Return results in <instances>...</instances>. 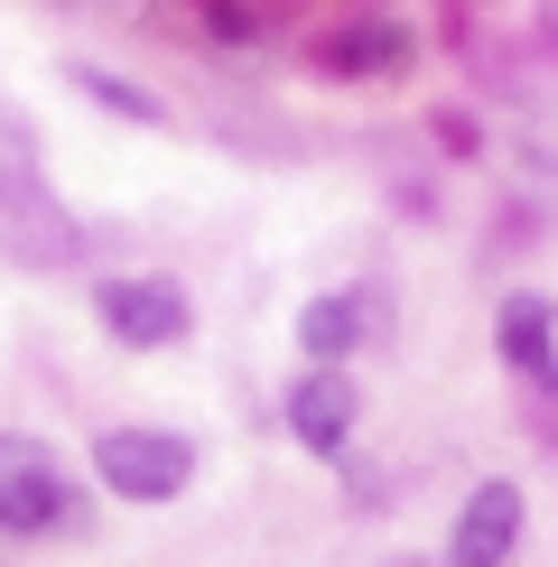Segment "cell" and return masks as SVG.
<instances>
[{
	"label": "cell",
	"mask_w": 558,
	"mask_h": 567,
	"mask_svg": "<svg viewBox=\"0 0 558 567\" xmlns=\"http://www.w3.org/2000/svg\"><path fill=\"white\" fill-rule=\"evenodd\" d=\"M84 93H93V103H112V112H131V122H158V103H149V93H131L122 75H93V65H84V75H75Z\"/></svg>",
	"instance_id": "cell-9"
},
{
	"label": "cell",
	"mask_w": 558,
	"mask_h": 567,
	"mask_svg": "<svg viewBox=\"0 0 558 567\" xmlns=\"http://www.w3.org/2000/svg\"><path fill=\"white\" fill-rule=\"evenodd\" d=\"M289 429L308 437L317 456H335L344 429H354V382H344V372H308V382L289 391Z\"/></svg>",
	"instance_id": "cell-7"
},
{
	"label": "cell",
	"mask_w": 558,
	"mask_h": 567,
	"mask_svg": "<svg viewBox=\"0 0 558 567\" xmlns=\"http://www.w3.org/2000/svg\"><path fill=\"white\" fill-rule=\"evenodd\" d=\"M93 475L122 493V503H168V493H186V475H196V446L168 437V429H112L93 446Z\"/></svg>",
	"instance_id": "cell-1"
},
{
	"label": "cell",
	"mask_w": 558,
	"mask_h": 567,
	"mask_svg": "<svg viewBox=\"0 0 558 567\" xmlns=\"http://www.w3.org/2000/svg\"><path fill=\"white\" fill-rule=\"evenodd\" d=\"M494 344H503V363L512 372H530V382H558V307L549 298H503V317H494Z\"/></svg>",
	"instance_id": "cell-5"
},
{
	"label": "cell",
	"mask_w": 558,
	"mask_h": 567,
	"mask_svg": "<svg viewBox=\"0 0 558 567\" xmlns=\"http://www.w3.org/2000/svg\"><path fill=\"white\" fill-rule=\"evenodd\" d=\"M512 539H521V493H512V484H475V493H465V512H456L447 558L456 567H503Z\"/></svg>",
	"instance_id": "cell-4"
},
{
	"label": "cell",
	"mask_w": 558,
	"mask_h": 567,
	"mask_svg": "<svg viewBox=\"0 0 558 567\" xmlns=\"http://www.w3.org/2000/svg\"><path fill=\"white\" fill-rule=\"evenodd\" d=\"M93 307H103V326L122 344H140V353H158V344H177L186 326V289L177 279H103V289H93Z\"/></svg>",
	"instance_id": "cell-3"
},
{
	"label": "cell",
	"mask_w": 558,
	"mask_h": 567,
	"mask_svg": "<svg viewBox=\"0 0 558 567\" xmlns=\"http://www.w3.org/2000/svg\"><path fill=\"white\" fill-rule=\"evenodd\" d=\"M317 65L326 75H391V65H410V38L391 29V19H354V29L317 38Z\"/></svg>",
	"instance_id": "cell-6"
},
{
	"label": "cell",
	"mask_w": 558,
	"mask_h": 567,
	"mask_svg": "<svg viewBox=\"0 0 558 567\" xmlns=\"http://www.w3.org/2000/svg\"><path fill=\"white\" fill-rule=\"evenodd\" d=\"M354 336H363V298H317V307H298V344H308L317 372H335V353H354Z\"/></svg>",
	"instance_id": "cell-8"
},
{
	"label": "cell",
	"mask_w": 558,
	"mask_h": 567,
	"mask_svg": "<svg viewBox=\"0 0 558 567\" xmlns=\"http://www.w3.org/2000/svg\"><path fill=\"white\" fill-rule=\"evenodd\" d=\"M75 522V493H65L56 456L29 437H0V530H65Z\"/></svg>",
	"instance_id": "cell-2"
},
{
	"label": "cell",
	"mask_w": 558,
	"mask_h": 567,
	"mask_svg": "<svg viewBox=\"0 0 558 567\" xmlns=\"http://www.w3.org/2000/svg\"><path fill=\"white\" fill-rule=\"evenodd\" d=\"M205 29H215V38H261L270 19H261V10H232V0H215V10H205Z\"/></svg>",
	"instance_id": "cell-10"
}]
</instances>
